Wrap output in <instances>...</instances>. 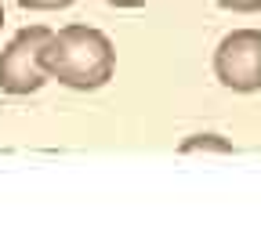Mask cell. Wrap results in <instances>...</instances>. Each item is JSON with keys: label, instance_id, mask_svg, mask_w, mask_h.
<instances>
[{"label": "cell", "instance_id": "obj_1", "mask_svg": "<svg viewBox=\"0 0 261 246\" xmlns=\"http://www.w3.org/2000/svg\"><path fill=\"white\" fill-rule=\"evenodd\" d=\"M40 66L69 90H98L116 73V47L94 25H65L40 47Z\"/></svg>", "mask_w": 261, "mask_h": 246}, {"label": "cell", "instance_id": "obj_2", "mask_svg": "<svg viewBox=\"0 0 261 246\" xmlns=\"http://www.w3.org/2000/svg\"><path fill=\"white\" fill-rule=\"evenodd\" d=\"M47 25H25L8 40L0 51V90L4 95H33L47 83V73L40 66V47L47 44Z\"/></svg>", "mask_w": 261, "mask_h": 246}, {"label": "cell", "instance_id": "obj_3", "mask_svg": "<svg viewBox=\"0 0 261 246\" xmlns=\"http://www.w3.org/2000/svg\"><path fill=\"white\" fill-rule=\"evenodd\" d=\"M214 76L236 95L261 90V29H232L214 47Z\"/></svg>", "mask_w": 261, "mask_h": 246}, {"label": "cell", "instance_id": "obj_4", "mask_svg": "<svg viewBox=\"0 0 261 246\" xmlns=\"http://www.w3.org/2000/svg\"><path fill=\"white\" fill-rule=\"evenodd\" d=\"M181 152L189 156V152H236L232 148V141H225V138H218V134H192V138H185L181 141Z\"/></svg>", "mask_w": 261, "mask_h": 246}, {"label": "cell", "instance_id": "obj_5", "mask_svg": "<svg viewBox=\"0 0 261 246\" xmlns=\"http://www.w3.org/2000/svg\"><path fill=\"white\" fill-rule=\"evenodd\" d=\"M225 11H240V15H257L261 11V0H214Z\"/></svg>", "mask_w": 261, "mask_h": 246}, {"label": "cell", "instance_id": "obj_6", "mask_svg": "<svg viewBox=\"0 0 261 246\" xmlns=\"http://www.w3.org/2000/svg\"><path fill=\"white\" fill-rule=\"evenodd\" d=\"M18 4L29 8V11H62V8L76 4V0H18Z\"/></svg>", "mask_w": 261, "mask_h": 246}, {"label": "cell", "instance_id": "obj_7", "mask_svg": "<svg viewBox=\"0 0 261 246\" xmlns=\"http://www.w3.org/2000/svg\"><path fill=\"white\" fill-rule=\"evenodd\" d=\"M106 4H113V8H142L145 0H106Z\"/></svg>", "mask_w": 261, "mask_h": 246}, {"label": "cell", "instance_id": "obj_8", "mask_svg": "<svg viewBox=\"0 0 261 246\" xmlns=\"http://www.w3.org/2000/svg\"><path fill=\"white\" fill-rule=\"evenodd\" d=\"M0 25H4V4H0Z\"/></svg>", "mask_w": 261, "mask_h": 246}]
</instances>
